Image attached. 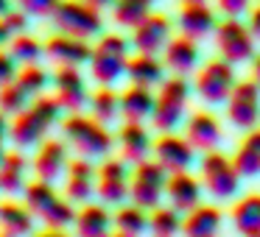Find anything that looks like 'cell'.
Wrapping results in <instances>:
<instances>
[{
    "label": "cell",
    "instance_id": "44dd1931",
    "mask_svg": "<svg viewBox=\"0 0 260 237\" xmlns=\"http://www.w3.org/2000/svg\"><path fill=\"white\" fill-rule=\"evenodd\" d=\"M118 142H120L123 162L140 165L148 159V153H154V140L143 123H123L118 131Z\"/></svg>",
    "mask_w": 260,
    "mask_h": 237
},
{
    "label": "cell",
    "instance_id": "e575fe53",
    "mask_svg": "<svg viewBox=\"0 0 260 237\" xmlns=\"http://www.w3.org/2000/svg\"><path fill=\"white\" fill-rule=\"evenodd\" d=\"M9 53L17 64H40V59L45 56V42H40L31 34H20L12 36V45H9Z\"/></svg>",
    "mask_w": 260,
    "mask_h": 237
},
{
    "label": "cell",
    "instance_id": "ac0fdd59",
    "mask_svg": "<svg viewBox=\"0 0 260 237\" xmlns=\"http://www.w3.org/2000/svg\"><path fill=\"white\" fill-rule=\"evenodd\" d=\"M165 198L168 207H174L179 215H187L202 204V181L187 170V173H174L168 176V187H165Z\"/></svg>",
    "mask_w": 260,
    "mask_h": 237
},
{
    "label": "cell",
    "instance_id": "d590c367",
    "mask_svg": "<svg viewBox=\"0 0 260 237\" xmlns=\"http://www.w3.org/2000/svg\"><path fill=\"white\" fill-rule=\"evenodd\" d=\"M148 229L154 237H176L182 231V215L174 207H157L148 215Z\"/></svg>",
    "mask_w": 260,
    "mask_h": 237
},
{
    "label": "cell",
    "instance_id": "30bf717a",
    "mask_svg": "<svg viewBox=\"0 0 260 237\" xmlns=\"http://www.w3.org/2000/svg\"><path fill=\"white\" fill-rule=\"evenodd\" d=\"M202 187L213 198H232L241 187V173L235 162L218 151H210L202 156Z\"/></svg>",
    "mask_w": 260,
    "mask_h": 237
},
{
    "label": "cell",
    "instance_id": "f1b7e54d",
    "mask_svg": "<svg viewBox=\"0 0 260 237\" xmlns=\"http://www.w3.org/2000/svg\"><path fill=\"white\" fill-rule=\"evenodd\" d=\"M0 229L9 237H25L34 229V212L25 204L3 201L0 204Z\"/></svg>",
    "mask_w": 260,
    "mask_h": 237
},
{
    "label": "cell",
    "instance_id": "d6a6232c",
    "mask_svg": "<svg viewBox=\"0 0 260 237\" xmlns=\"http://www.w3.org/2000/svg\"><path fill=\"white\" fill-rule=\"evenodd\" d=\"M90 112L98 123H112L120 114V95L112 90V87H98L90 95Z\"/></svg>",
    "mask_w": 260,
    "mask_h": 237
},
{
    "label": "cell",
    "instance_id": "484cf974",
    "mask_svg": "<svg viewBox=\"0 0 260 237\" xmlns=\"http://www.w3.org/2000/svg\"><path fill=\"white\" fill-rule=\"evenodd\" d=\"M126 78L135 87H159L165 81V62L159 56H146V53H137L129 59L126 64Z\"/></svg>",
    "mask_w": 260,
    "mask_h": 237
},
{
    "label": "cell",
    "instance_id": "e0dca14e",
    "mask_svg": "<svg viewBox=\"0 0 260 237\" xmlns=\"http://www.w3.org/2000/svg\"><path fill=\"white\" fill-rule=\"evenodd\" d=\"M182 137H185V140L190 142L196 151L210 153V151H215V148H218L224 131H221V123H218V117H215V114H210V112H193L190 117L185 120V134H182Z\"/></svg>",
    "mask_w": 260,
    "mask_h": 237
},
{
    "label": "cell",
    "instance_id": "c3c4849f",
    "mask_svg": "<svg viewBox=\"0 0 260 237\" xmlns=\"http://www.w3.org/2000/svg\"><path fill=\"white\" fill-rule=\"evenodd\" d=\"M12 9H14V6H12V0H0V20L6 17V14L12 12Z\"/></svg>",
    "mask_w": 260,
    "mask_h": 237
},
{
    "label": "cell",
    "instance_id": "db71d44e",
    "mask_svg": "<svg viewBox=\"0 0 260 237\" xmlns=\"http://www.w3.org/2000/svg\"><path fill=\"white\" fill-rule=\"evenodd\" d=\"M0 237H9V234H3V231H0Z\"/></svg>",
    "mask_w": 260,
    "mask_h": 237
},
{
    "label": "cell",
    "instance_id": "4dcf8cb0",
    "mask_svg": "<svg viewBox=\"0 0 260 237\" xmlns=\"http://www.w3.org/2000/svg\"><path fill=\"white\" fill-rule=\"evenodd\" d=\"M115 220V231L129 237H143L148 231V209L137 207V204H123L118 207V212L112 215Z\"/></svg>",
    "mask_w": 260,
    "mask_h": 237
},
{
    "label": "cell",
    "instance_id": "7402d4cb",
    "mask_svg": "<svg viewBox=\"0 0 260 237\" xmlns=\"http://www.w3.org/2000/svg\"><path fill=\"white\" fill-rule=\"evenodd\" d=\"M218 25L215 20V12L207 6V3H185L179 12V31L182 36H190V40H204L210 36Z\"/></svg>",
    "mask_w": 260,
    "mask_h": 237
},
{
    "label": "cell",
    "instance_id": "836d02e7",
    "mask_svg": "<svg viewBox=\"0 0 260 237\" xmlns=\"http://www.w3.org/2000/svg\"><path fill=\"white\" fill-rule=\"evenodd\" d=\"M112 14H115V23L118 25L135 31L137 25L151 14V3H148V0H115Z\"/></svg>",
    "mask_w": 260,
    "mask_h": 237
},
{
    "label": "cell",
    "instance_id": "cb8c5ba5",
    "mask_svg": "<svg viewBox=\"0 0 260 237\" xmlns=\"http://www.w3.org/2000/svg\"><path fill=\"white\" fill-rule=\"evenodd\" d=\"M73 226L79 237H109L115 229V220L104 204H84L81 212H76Z\"/></svg>",
    "mask_w": 260,
    "mask_h": 237
},
{
    "label": "cell",
    "instance_id": "5bb4252c",
    "mask_svg": "<svg viewBox=\"0 0 260 237\" xmlns=\"http://www.w3.org/2000/svg\"><path fill=\"white\" fill-rule=\"evenodd\" d=\"M171 42V20L165 14H148L135 31H132V48L146 56H159Z\"/></svg>",
    "mask_w": 260,
    "mask_h": 237
},
{
    "label": "cell",
    "instance_id": "ab89813d",
    "mask_svg": "<svg viewBox=\"0 0 260 237\" xmlns=\"http://www.w3.org/2000/svg\"><path fill=\"white\" fill-rule=\"evenodd\" d=\"M0 23H3V28L9 31V36H20V34H25V28H28V14H25L23 9H12Z\"/></svg>",
    "mask_w": 260,
    "mask_h": 237
},
{
    "label": "cell",
    "instance_id": "816d5d0a",
    "mask_svg": "<svg viewBox=\"0 0 260 237\" xmlns=\"http://www.w3.org/2000/svg\"><path fill=\"white\" fill-rule=\"evenodd\" d=\"M185 3H207V0H182V6H185Z\"/></svg>",
    "mask_w": 260,
    "mask_h": 237
},
{
    "label": "cell",
    "instance_id": "8992f818",
    "mask_svg": "<svg viewBox=\"0 0 260 237\" xmlns=\"http://www.w3.org/2000/svg\"><path fill=\"white\" fill-rule=\"evenodd\" d=\"M51 20L59 28V34H70V36H79V40H92L104 28L101 12L81 3V0H59Z\"/></svg>",
    "mask_w": 260,
    "mask_h": 237
},
{
    "label": "cell",
    "instance_id": "b9f144b4",
    "mask_svg": "<svg viewBox=\"0 0 260 237\" xmlns=\"http://www.w3.org/2000/svg\"><path fill=\"white\" fill-rule=\"evenodd\" d=\"M218 9L224 17H243L252 9V0H218Z\"/></svg>",
    "mask_w": 260,
    "mask_h": 237
},
{
    "label": "cell",
    "instance_id": "3957f363",
    "mask_svg": "<svg viewBox=\"0 0 260 237\" xmlns=\"http://www.w3.org/2000/svg\"><path fill=\"white\" fill-rule=\"evenodd\" d=\"M62 134H64V140H68V145H73L84 159L107 156L115 145V137L107 131V126L98 123L95 117H87V114H81V112L64 117Z\"/></svg>",
    "mask_w": 260,
    "mask_h": 237
},
{
    "label": "cell",
    "instance_id": "4316f807",
    "mask_svg": "<svg viewBox=\"0 0 260 237\" xmlns=\"http://www.w3.org/2000/svg\"><path fill=\"white\" fill-rule=\"evenodd\" d=\"M154 103H157V95L148 87L132 84L126 92H120V114L126 117V123H146L154 114Z\"/></svg>",
    "mask_w": 260,
    "mask_h": 237
},
{
    "label": "cell",
    "instance_id": "52a82bcc",
    "mask_svg": "<svg viewBox=\"0 0 260 237\" xmlns=\"http://www.w3.org/2000/svg\"><path fill=\"white\" fill-rule=\"evenodd\" d=\"M165 187H168V170L157 159H146V162L135 165L129 184L132 204L143 209H157L159 201L165 198Z\"/></svg>",
    "mask_w": 260,
    "mask_h": 237
},
{
    "label": "cell",
    "instance_id": "9a60e30c",
    "mask_svg": "<svg viewBox=\"0 0 260 237\" xmlns=\"http://www.w3.org/2000/svg\"><path fill=\"white\" fill-rule=\"evenodd\" d=\"M129 184H132V173L126 170L123 159H107L98 168L95 192L101 195L104 204H123L129 198Z\"/></svg>",
    "mask_w": 260,
    "mask_h": 237
},
{
    "label": "cell",
    "instance_id": "277c9868",
    "mask_svg": "<svg viewBox=\"0 0 260 237\" xmlns=\"http://www.w3.org/2000/svg\"><path fill=\"white\" fill-rule=\"evenodd\" d=\"M129 51H132V45L126 42V36L104 34L101 40H98V45L92 48L90 75L101 87H112L115 81L126 73V64H129V59H132Z\"/></svg>",
    "mask_w": 260,
    "mask_h": 237
},
{
    "label": "cell",
    "instance_id": "6da1fadb",
    "mask_svg": "<svg viewBox=\"0 0 260 237\" xmlns=\"http://www.w3.org/2000/svg\"><path fill=\"white\" fill-rule=\"evenodd\" d=\"M59 114H62V106L53 95H40L31 101V106L25 112H20L14 117L12 129H9V137L14 140V145L20 148H31L37 142H45V134L59 123Z\"/></svg>",
    "mask_w": 260,
    "mask_h": 237
},
{
    "label": "cell",
    "instance_id": "2e32d148",
    "mask_svg": "<svg viewBox=\"0 0 260 237\" xmlns=\"http://www.w3.org/2000/svg\"><path fill=\"white\" fill-rule=\"evenodd\" d=\"M45 56L56 62L59 67H81V64H90L92 48L87 40H79V36L53 34L45 42Z\"/></svg>",
    "mask_w": 260,
    "mask_h": 237
},
{
    "label": "cell",
    "instance_id": "8fae6325",
    "mask_svg": "<svg viewBox=\"0 0 260 237\" xmlns=\"http://www.w3.org/2000/svg\"><path fill=\"white\" fill-rule=\"evenodd\" d=\"M226 117L235 129L252 131L260 126V87L252 78L235 84L230 101H226Z\"/></svg>",
    "mask_w": 260,
    "mask_h": 237
},
{
    "label": "cell",
    "instance_id": "603a6c76",
    "mask_svg": "<svg viewBox=\"0 0 260 237\" xmlns=\"http://www.w3.org/2000/svg\"><path fill=\"white\" fill-rule=\"evenodd\" d=\"M162 62H165V70H171L174 75H187L190 70H196V64H199L196 40L182 36V34L174 36L162 51Z\"/></svg>",
    "mask_w": 260,
    "mask_h": 237
},
{
    "label": "cell",
    "instance_id": "83f0119b",
    "mask_svg": "<svg viewBox=\"0 0 260 237\" xmlns=\"http://www.w3.org/2000/svg\"><path fill=\"white\" fill-rule=\"evenodd\" d=\"M232 226L241 237H260V192H249L232 207Z\"/></svg>",
    "mask_w": 260,
    "mask_h": 237
},
{
    "label": "cell",
    "instance_id": "8d00e7d4",
    "mask_svg": "<svg viewBox=\"0 0 260 237\" xmlns=\"http://www.w3.org/2000/svg\"><path fill=\"white\" fill-rule=\"evenodd\" d=\"M31 101H34V98H31L17 81L0 87V112L9 114V117H17L20 112H25V109L31 106Z\"/></svg>",
    "mask_w": 260,
    "mask_h": 237
},
{
    "label": "cell",
    "instance_id": "681fc988",
    "mask_svg": "<svg viewBox=\"0 0 260 237\" xmlns=\"http://www.w3.org/2000/svg\"><path fill=\"white\" fill-rule=\"evenodd\" d=\"M6 40H12V36H9V31L3 28V23H0V45H3V42H6Z\"/></svg>",
    "mask_w": 260,
    "mask_h": 237
},
{
    "label": "cell",
    "instance_id": "f907efd6",
    "mask_svg": "<svg viewBox=\"0 0 260 237\" xmlns=\"http://www.w3.org/2000/svg\"><path fill=\"white\" fill-rule=\"evenodd\" d=\"M6 153L9 151H6V145H3V140H0V162H3V156H6Z\"/></svg>",
    "mask_w": 260,
    "mask_h": 237
},
{
    "label": "cell",
    "instance_id": "7dc6e473",
    "mask_svg": "<svg viewBox=\"0 0 260 237\" xmlns=\"http://www.w3.org/2000/svg\"><path fill=\"white\" fill-rule=\"evenodd\" d=\"M252 81L260 87V56H254V59H252Z\"/></svg>",
    "mask_w": 260,
    "mask_h": 237
},
{
    "label": "cell",
    "instance_id": "4fadbf2b",
    "mask_svg": "<svg viewBox=\"0 0 260 237\" xmlns=\"http://www.w3.org/2000/svg\"><path fill=\"white\" fill-rule=\"evenodd\" d=\"M53 90H56V101L64 112L76 114L90 103V95L87 92V81L81 75V67H59L56 75H53Z\"/></svg>",
    "mask_w": 260,
    "mask_h": 237
},
{
    "label": "cell",
    "instance_id": "9c48e42d",
    "mask_svg": "<svg viewBox=\"0 0 260 237\" xmlns=\"http://www.w3.org/2000/svg\"><path fill=\"white\" fill-rule=\"evenodd\" d=\"M254 36L249 31V25L241 17H224L215 25V45H218L221 59H226L230 64H241L254 59Z\"/></svg>",
    "mask_w": 260,
    "mask_h": 237
},
{
    "label": "cell",
    "instance_id": "11a10c76",
    "mask_svg": "<svg viewBox=\"0 0 260 237\" xmlns=\"http://www.w3.org/2000/svg\"><path fill=\"white\" fill-rule=\"evenodd\" d=\"M148 3H157V0H148Z\"/></svg>",
    "mask_w": 260,
    "mask_h": 237
},
{
    "label": "cell",
    "instance_id": "60d3db41",
    "mask_svg": "<svg viewBox=\"0 0 260 237\" xmlns=\"http://www.w3.org/2000/svg\"><path fill=\"white\" fill-rule=\"evenodd\" d=\"M17 62L12 59V53L9 51H0V87H6V84H14L17 81Z\"/></svg>",
    "mask_w": 260,
    "mask_h": 237
},
{
    "label": "cell",
    "instance_id": "7bdbcfd3",
    "mask_svg": "<svg viewBox=\"0 0 260 237\" xmlns=\"http://www.w3.org/2000/svg\"><path fill=\"white\" fill-rule=\"evenodd\" d=\"M246 25H249V31H252L254 40H260V3L249 9V20H246Z\"/></svg>",
    "mask_w": 260,
    "mask_h": 237
},
{
    "label": "cell",
    "instance_id": "7a4b0ae2",
    "mask_svg": "<svg viewBox=\"0 0 260 237\" xmlns=\"http://www.w3.org/2000/svg\"><path fill=\"white\" fill-rule=\"evenodd\" d=\"M25 207L34 212V218H40L48 229H68L70 223L76 220V209L73 201L62 198L56 192V187L51 181H31L25 184Z\"/></svg>",
    "mask_w": 260,
    "mask_h": 237
},
{
    "label": "cell",
    "instance_id": "74e56055",
    "mask_svg": "<svg viewBox=\"0 0 260 237\" xmlns=\"http://www.w3.org/2000/svg\"><path fill=\"white\" fill-rule=\"evenodd\" d=\"M48 81L51 78H48V73L40 67V64H25V67H20V73H17V84L23 87L31 98H40L42 92H45Z\"/></svg>",
    "mask_w": 260,
    "mask_h": 237
},
{
    "label": "cell",
    "instance_id": "ba28073f",
    "mask_svg": "<svg viewBox=\"0 0 260 237\" xmlns=\"http://www.w3.org/2000/svg\"><path fill=\"white\" fill-rule=\"evenodd\" d=\"M238 84V75H235V64H230L226 59H210L196 75V95L202 98L204 103L210 106H218V103H226Z\"/></svg>",
    "mask_w": 260,
    "mask_h": 237
},
{
    "label": "cell",
    "instance_id": "bcb514c9",
    "mask_svg": "<svg viewBox=\"0 0 260 237\" xmlns=\"http://www.w3.org/2000/svg\"><path fill=\"white\" fill-rule=\"evenodd\" d=\"M9 129H12V123H9V114H3L0 112V140L9 134Z\"/></svg>",
    "mask_w": 260,
    "mask_h": 237
},
{
    "label": "cell",
    "instance_id": "7c38bea8",
    "mask_svg": "<svg viewBox=\"0 0 260 237\" xmlns=\"http://www.w3.org/2000/svg\"><path fill=\"white\" fill-rule=\"evenodd\" d=\"M193 156H196V148H193L185 137L174 134V131L159 134L157 140H154V159L168 170V176L187 173L190 165H193Z\"/></svg>",
    "mask_w": 260,
    "mask_h": 237
},
{
    "label": "cell",
    "instance_id": "5b68a950",
    "mask_svg": "<svg viewBox=\"0 0 260 237\" xmlns=\"http://www.w3.org/2000/svg\"><path fill=\"white\" fill-rule=\"evenodd\" d=\"M187 101H190V84L185 75H171L159 84L157 92V103H154V114H151V126L162 134L174 131L185 117Z\"/></svg>",
    "mask_w": 260,
    "mask_h": 237
},
{
    "label": "cell",
    "instance_id": "ffe728a7",
    "mask_svg": "<svg viewBox=\"0 0 260 237\" xmlns=\"http://www.w3.org/2000/svg\"><path fill=\"white\" fill-rule=\"evenodd\" d=\"M68 165H70L68 142L64 140H45L34 156V173H37V179L53 184L62 173H68Z\"/></svg>",
    "mask_w": 260,
    "mask_h": 237
},
{
    "label": "cell",
    "instance_id": "d4e9b609",
    "mask_svg": "<svg viewBox=\"0 0 260 237\" xmlns=\"http://www.w3.org/2000/svg\"><path fill=\"white\" fill-rule=\"evenodd\" d=\"M221 220H224V215H221L218 207L199 204L193 212H187L182 218V234L185 237H218Z\"/></svg>",
    "mask_w": 260,
    "mask_h": 237
},
{
    "label": "cell",
    "instance_id": "1f68e13d",
    "mask_svg": "<svg viewBox=\"0 0 260 237\" xmlns=\"http://www.w3.org/2000/svg\"><path fill=\"white\" fill-rule=\"evenodd\" d=\"M20 190H25V156L12 151L0 162V192L14 195Z\"/></svg>",
    "mask_w": 260,
    "mask_h": 237
},
{
    "label": "cell",
    "instance_id": "ee69618b",
    "mask_svg": "<svg viewBox=\"0 0 260 237\" xmlns=\"http://www.w3.org/2000/svg\"><path fill=\"white\" fill-rule=\"evenodd\" d=\"M81 3H87V6L98 9V12H104V9H112L115 0H81Z\"/></svg>",
    "mask_w": 260,
    "mask_h": 237
},
{
    "label": "cell",
    "instance_id": "f35d334b",
    "mask_svg": "<svg viewBox=\"0 0 260 237\" xmlns=\"http://www.w3.org/2000/svg\"><path fill=\"white\" fill-rule=\"evenodd\" d=\"M14 3H17L28 17H51L59 6V0H14Z\"/></svg>",
    "mask_w": 260,
    "mask_h": 237
},
{
    "label": "cell",
    "instance_id": "f6af8a7d",
    "mask_svg": "<svg viewBox=\"0 0 260 237\" xmlns=\"http://www.w3.org/2000/svg\"><path fill=\"white\" fill-rule=\"evenodd\" d=\"M34 237H70L64 229H45V231H40V234H34Z\"/></svg>",
    "mask_w": 260,
    "mask_h": 237
},
{
    "label": "cell",
    "instance_id": "d6986e66",
    "mask_svg": "<svg viewBox=\"0 0 260 237\" xmlns=\"http://www.w3.org/2000/svg\"><path fill=\"white\" fill-rule=\"evenodd\" d=\"M68 184H64V198L73 204H87L90 195L95 192L98 184V170L92 168L90 159L79 156V159H70L68 165Z\"/></svg>",
    "mask_w": 260,
    "mask_h": 237
},
{
    "label": "cell",
    "instance_id": "f546056e",
    "mask_svg": "<svg viewBox=\"0 0 260 237\" xmlns=\"http://www.w3.org/2000/svg\"><path fill=\"white\" fill-rule=\"evenodd\" d=\"M232 162H235V170L241 176H257L260 173V126L246 131V137L241 140Z\"/></svg>",
    "mask_w": 260,
    "mask_h": 237
},
{
    "label": "cell",
    "instance_id": "f5cc1de1",
    "mask_svg": "<svg viewBox=\"0 0 260 237\" xmlns=\"http://www.w3.org/2000/svg\"><path fill=\"white\" fill-rule=\"evenodd\" d=\"M109 237H129V234H120V231H112Z\"/></svg>",
    "mask_w": 260,
    "mask_h": 237
}]
</instances>
